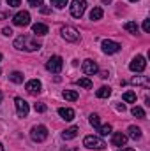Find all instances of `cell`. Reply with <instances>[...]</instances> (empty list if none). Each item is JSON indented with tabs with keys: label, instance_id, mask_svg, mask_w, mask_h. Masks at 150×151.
I'll list each match as a JSON object with an SVG mask.
<instances>
[{
	"label": "cell",
	"instance_id": "cell-21",
	"mask_svg": "<svg viewBox=\"0 0 150 151\" xmlns=\"http://www.w3.org/2000/svg\"><path fill=\"white\" fill-rule=\"evenodd\" d=\"M103 14H104V12H103L101 7H94V9L90 11V19H92V21H97V19L103 18Z\"/></svg>",
	"mask_w": 150,
	"mask_h": 151
},
{
	"label": "cell",
	"instance_id": "cell-27",
	"mask_svg": "<svg viewBox=\"0 0 150 151\" xmlns=\"http://www.w3.org/2000/svg\"><path fill=\"white\" fill-rule=\"evenodd\" d=\"M131 113H133V116H136V118H140V119H145V111H143L141 107H138V106H134Z\"/></svg>",
	"mask_w": 150,
	"mask_h": 151
},
{
	"label": "cell",
	"instance_id": "cell-34",
	"mask_svg": "<svg viewBox=\"0 0 150 151\" xmlns=\"http://www.w3.org/2000/svg\"><path fill=\"white\" fill-rule=\"evenodd\" d=\"M2 34H4L5 37H11V35H12V30H11V28H4V30H2Z\"/></svg>",
	"mask_w": 150,
	"mask_h": 151
},
{
	"label": "cell",
	"instance_id": "cell-9",
	"mask_svg": "<svg viewBox=\"0 0 150 151\" xmlns=\"http://www.w3.org/2000/svg\"><path fill=\"white\" fill-rule=\"evenodd\" d=\"M14 104H16V113H18L20 118H27V116H28L30 107H28V102H27V100L16 97V99H14Z\"/></svg>",
	"mask_w": 150,
	"mask_h": 151
},
{
	"label": "cell",
	"instance_id": "cell-12",
	"mask_svg": "<svg viewBox=\"0 0 150 151\" xmlns=\"http://www.w3.org/2000/svg\"><path fill=\"white\" fill-rule=\"evenodd\" d=\"M25 90H27L28 93H32V95H37V93L42 91V84H41L39 79H30V81L25 84Z\"/></svg>",
	"mask_w": 150,
	"mask_h": 151
},
{
	"label": "cell",
	"instance_id": "cell-4",
	"mask_svg": "<svg viewBox=\"0 0 150 151\" xmlns=\"http://www.w3.org/2000/svg\"><path fill=\"white\" fill-rule=\"evenodd\" d=\"M62 67H64V60L60 58V56H51L48 62H46V69L50 70V72H53V74H58L60 70H62Z\"/></svg>",
	"mask_w": 150,
	"mask_h": 151
},
{
	"label": "cell",
	"instance_id": "cell-13",
	"mask_svg": "<svg viewBox=\"0 0 150 151\" xmlns=\"http://www.w3.org/2000/svg\"><path fill=\"white\" fill-rule=\"evenodd\" d=\"M127 135L124 134V132H115L111 137V144L113 146H117V148H120V146H125L127 144Z\"/></svg>",
	"mask_w": 150,
	"mask_h": 151
},
{
	"label": "cell",
	"instance_id": "cell-23",
	"mask_svg": "<svg viewBox=\"0 0 150 151\" xmlns=\"http://www.w3.org/2000/svg\"><path fill=\"white\" fill-rule=\"evenodd\" d=\"M131 83H133V84H143V86H149V84H150L149 79H147V77H141V76L133 77V79H131Z\"/></svg>",
	"mask_w": 150,
	"mask_h": 151
},
{
	"label": "cell",
	"instance_id": "cell-3",
	"mask_svg": "<svg viewBox=\"0 0 150 151\" xmlns=\"http://www.w3.org/2000/svg\"><path fill=\"white\" fill-rule=\"evenodd\" d=\"M30 137H32L34 142H42V141H46V137H48V128H46L44 125L34 127V128L30 130Z\"/></svg>",
	"mask_w": 150,
	"mask_h": 151
},
{
	"label": "cell",
	"instance_id": "cell-39",
	"mask_svg": "<svg viewBox=\"0 0 150 151\" xmlns=\"http://www.w3.org/2000/svg\"><path fill=\"white\" fill-rule=\"evenodd\" d=\"M103 2H104V4H110V2H111V0H103Z\"/></svg>",
	"mask_w": 150,
	"mask_h": 151
},
{
	"label": "cell",
	"instance_id": "cell-17",
	"mask_svg": "<svg viewBox=\"0 0 150 151\" xmlns=\"http://www.w3.org/2000/svg\"><path fill=\"white\" fill-rule=\"evenodd\" d=\"M32 32H34L36 35H41V37H42V35L48 34V27H46L44 23H36V25L32 27Z\"/></svg>",
	"mask_w": 150,
	"mask_h": 151
},
{
	"label": "cell",
	"instance_id": "cell-28",
	"mask_svg": "<svg viewBox=\"0 0 150 151\" xmlns=\"http://www.w3.org/2000/svg\"><path fill=\"white\" fill-rule=\"evenodd\" d=\"M88 121H90V125H92L95 130H97V128H99V125H101V121H99V116H97V114H90Z\"/></svg>",
	"mask_w": 150,
	"mask_h": 151
},
{
	"label": "cell",
	"instance_id": "cell-10",
	"mask_svg": "<svg viewBox=\"0 0 150 151\" xmlns=\"http://www.w3.org/2000/svg\"><path fill=\"white\" fill-rule=\"evenodd\" d=\"M101 47H103V53H106V55H115V53H118L120 51V44L118 42H115V40H103V44H101Z\"/></svg>",
	"mask_w": 150,
	"mask_h": 151
},
{
	"label": "cell",
	"instance_id": "cell-40",
	"mask_svg": "<svg viewBox=\"0 0 150 151\" xmlns=\"http://www.w3.org/2000/svg\"><path fill=\"white\" fill-rule=\"evenodd\" d=\"M0 151H4V146H2V142H0Z\"/></svg>",
	"mask_w": 150,
	"mask_h": 151
},
{
	"label": "cell",
	"instance_id": "cell-19",
	"mask_svg": "<svg viewBox=\"0 0 150 151\" xmlns=\"http://www.w3.org/2000/svg\"><path fill=\"white\" fill-rule=\"evenodd\" d=\"M124 28H125L129 34H134V35L140 32V27H138V23H134V21H127V23L124 25Z\"/></svg>",
	"mask_w": 150,
	"mask_h": 151
},
{
	"label": "cell",
	"instance_id": "cell-22",
	"mask_svg": "<svg viewBox=\"0 0 150 151\" xmlns=\"http://www.w3.org/2000/svg\"><path fill=\"white\" fill-rule=\"evenodd\" d=\"M76 84H78V86H81V88H87V90H90V88L94 86V84H92V81H90L88 77H81V79H78V81H76Z\"/></svg>",
	"mask_w": 150,
	"mask_h": 151
},
{
	"label": "cell",
	"instance_id": "cell-7",
	"mask_svg": "<svg viewBox=\"0 0 150 151\" xmlns=\"http://www.w3.org/2000/svg\"><path fill=\"white\" fill-rule=\"evenodd\" d=\"M12 23H14L16 27H28V25H30V14H28L27 11H20V12L14 14Z\"/></svg>",
	"mask_w": 150,
	"mask_h": 151
},
{
	"label": "cell",
	"instance_id": "cell-32",
	"mask_svg": "<svg viewBox=\"0 0 150 151\" xmlns=\"http://www.w3.org/2000/svg\"><path fill=\"white\" fill-rule=\"evenodd\" d=\"M28 4H30L32 7H41V5H42V0H28Z\"/></svg>",
	"mask_w": 150,
	"mask_h": 151
},
{
	"label": "cell",
	"instance_id": "cell-42",
	"mask_svg": "<svg viewBox=\"0 0 150 151\" xmlns=\"http://www.w3.org/2000/svg\"><path fill=\"white\" fill-rule=\"evenodd\" d=\"M0 62H2V55H0Z\"/></svg>",
	"mask_w": 150,
	"mask_h": 151
},
{
	"label": "cell",
	"instance_id": "cell-26",
	"mask_svg": "<svg viewBox=\"0 0 150 151\" xmlns=\"http://www.w3.org/2000/svg\"><path fill=\"white\" fill-rule=\"evenodd\" d=\"M122 99H124L125 102H129V104H134V102H136V93H134V91H125Z\"/></svg>",
	"mask_w": 150,
	"mask_h": 151
},
{
	"label": "cell",
	"instance_id": "cell-41",
	"mask_svg": "<svg viewBox=\"0 0 150 151\" xmlns=\"http://www.w3.org/2000/svg\"><path fill=\"white\" fill-rule=\"evenodd\" d=\"M129 2H138V0H129Z\"/></svg>",
	"mask_w": 150,
	"mask_h": 151
},
{
	"label": "cell",
	"instance_id": "cell-37",
	"mask_svg": "<svg viewBox=\"0 0 150 151\" xmlns=\"http://www.w3.org/2000/svg\"><path fill=\"white\" fill-rule=\"evenodd\" d=\"M118 151H134V150H131V148H122V150H118Z\"/></svg>",
	"mask_w": 150,
	"mask_h": 151
},
{
	"label": "cell",
	"instance_id": "cell-24",
	"mask_svg": "<svg viewBox=\"0 0 150 151\" xmlns=\"http://www.w3.org/2000/svg\"><path fill=\"white\" fill-rule=\"evenodd\" d=\"M111 125L110 123H106V125H99V128H97V132L101 134V135H108V134H111Z\"/></svg>",
	"mask_w": 150,
	"mask_h": 151
},
{
	"label": "cell",
	"instance_id": "cell-8",
	"mask_svg": "<svg viewBox=\"0 0 150 151\" xmlns=\"http://www.w3.org/2000/svg\"><path fill=\"white\" fill-rule=\"evenodd\" d=\"M145 67H147V62H145V56H141V55L134 56L133 62L129 63V69H131L133 72H143Z\"/></svg>",
	"mask_w": 150,
	"mask_h": 151
},
{
	"label": "cell",
	"instance_id": "cell-2",
	"mask_svg": "<svg viewBox=\"0 0 150 151\" xmlns=\"http://www.w3.org/2000/svg\"><path fill=\"white\" fill-rule=\"evenodd\" d=\"M83 146L88 148V150H104L106 148V142L101 137H97V135H87L83 139Z\"/></svg>",
	"mask_w": 150,
	"mask_h": 151
},
{
	"label": "cell",
	"instance_id": "cell-14",
	"mask_svg": "<svg viewBox=\"0 0 150 151\" xmlns=\"http://www.w3.org/2000/svg\"><path fill=\"white\" fill-rule=\"evenodd\" d=\"M78 132H79L78 127H69V128H66L62 132V139L64 141H71V139H74L76 135H78Z\"/></svg>",
	"mask_w": 150,
	"mask_h": 151
},
{
	"label": "cell",
	"instance_id": "cell-43",
	"mask_svg": "<svg viewBox=\"0 0 150 151\" xmlns=\"http://www.w3.org/2000/svg\"><path fill=\"white\" fill-rule=\"evenodd\" d=\"M0 74H2V70H0Z\"/></svg>",
	"mask_w": 150,
	"mask_h": 151
},
{
	"label": "cell",
	"instance_id": "cell-31",
	"mask_svg": "<svg viewBox=\"0 0 150 151\" xmlns=\"http://www.w3.org/2000/svg\"><path fill=\"white\" fill-rule=\"evenodd\" d=\"M7 5L9 7H18V5H21V0H7Z\"/></svg>",
	"mask_w": 150,
	"mask_h": 151
},
{
	"label": "cell",
	"instance_id": "cell-35",
	"mask_svg": "<svg viewBox=\"0 0 150 151\" xmlns=\"http://www.w3.org/2000/svg\"><path fill=\"white\" fill-rule=\"evenodd\" d=\"M117 109H118V111H125V106H124V104H117Z\"/></svg>",
	"mask_w": 150,
	"mask_h": 151
},
{
	"label": "cell",
	"instance_id": "cell-11",
	"mask_svg": "<svg viewBox=\"0 0 150 151\" xmlns=\"http://www.w3.org/2000/svg\"><path fill=\"white\" fill-rule=\"evenodd\" d=\"M81 70L87 76H94V74L99 72V67H97V63H95L94 60H85L83 65H81Z\"/></svg>",
	"mask_w": 150,
	"mask_h": 151
},
{
	"label": "cell",
	"instance_id": "cell-30",
	"mask_svg": "<svg viewBox=\"0 0 150 151\" xmlns=\"http://www.w3.org/2000/svg\"><path fill=\"white\" fill-rule=\"evenodd\" d=\"M34 109H36V113H46V104H42V102H39V104H36L34 106Z\"/></svg>",
	"mask_w": 150,
	"mask_h": 151
},
{
	"label": "cell",
	"instance_id": "cell-38",
	"mask_svg": "<svg viewBox=\"0 0 150 151\" xmlns=\"http://www.w3.org/2000/svg\"><path fill=\"white\" fill-rule=\"evenodd\" d=\"M2 99H4V95H2V91H0V104H2Z\"/></svg>",
	"mask_w": 150,
	"mask_h": 151
},
{
	"label": "cell",
	"instance_id": "cell-1",
	"mask_svg": "<svg viewBox=\"0 0 150 151\" xmlns=\"http://www.w3.org/2000/svg\"><path fill=\"white\" fill-rule=\"evenodd\" d=\"M14 47L20 51H37L41 49V42L34 35H20L14 39Z\"/></svg>",
	"mask_w": 150,
	"mask_h": 151
},
{
	"label": "cell",
	"instance_id": "cell-29",
	"mask_svg": "<svg viewBox=\"0 0 150 151\" xmlns=\"http://www.w3.org/2000/svg\"><path fill=\"white\" fill-rule=\"evenodd\" d=\"M67 2H69V0H51V4H53L57 9H64V7L67 5Z\"/></svg>",
	"mask_w": 150,
	"mask_h": 151
},
{
	"label": "cell",
	"instance_id": "cell-20",
	"mask_svg": "<svg viewBox=\"0 0 150 151\" xmlns=\"http://www.w3.org/2000/svg\"><path fill=\"white\" fill-rule=\"evenodd\" d=\"M62 97L66 100H69V102H74V100H78V91H74V90H66L62 93Z\"/></svg>",
	"mask_w": 150,
	"mask_h": 151
},
{
	"label": "cell",
	"instance_id": "cell-18",
	"mask_svg": "<svg viewBox=\"0 0 150 151\" xmlns=\"http://www.w3.org/2000/svg\"><path fill=\"white\" fill-rule=\"evenodd\" d=\"M95 95H97L99 99H108V97L111 95V88H110V86H101V88L95 91Z\"/></svg>",
	"mask_w": 150,
	"mask_h": 151
},
{
	"label": "cell",
	"instance_id": "cell-16",
	"mask_svg": "<svg viewBox=\"0 0 150 151\" xmlns=\"http://www.w3.org/2000/svg\"><path fill=\"white\" fill-rule=\"evenodd\" d=\"M127 137H131V139H134V141L141 139V128H138V127L131 125V127L127 128Z\"/></svg>",
	"mask_w": 150,
	"mask_h": 151
},
{
	"label": "cell",
	"instance_id": "cell-33",
	"mask_svg": "<svg viewBox=\"0 0 150 151\" xmlns=\"http://www.w3.org/2000/svg\"><path fill=\"white\" fill-rule=\"evenodd\" d=\"M143 32H147V34L150 32V19H145L143 21Z\"/></svg>",
	"mask_w": 150,
	"mask_h": 151
},
{
	"label": "cell",
	"instance_id": "cell-25",
	"mask_svg": "<svg viewBox=\"0 0 150 151\" xmlns=\"http://www.w3.org/2000/svg\"><path fill=\"white\" fill-rule=\"evenodd\" d=\"M9 79H11L12 83L20 84V83H23V74H21V72H11V74H9Z\"/></svg>",
	"mask_w": 150,
	"mask_h": 151
},
{
	"label": "cell",
	"instance_id": "cell-15",
	"mask_svg": "<svg viewBox=\"0 0 150 151\" xmlns=\"http://www.w3.org/2000/svg\"><path fill=\"white\" fill-rule=\"evenodd\" d=\"M58 114H60V118H64L66 121H73V119H74V111H73L71 107H60V109H58Z\"/></svg>",
	"mask_w": 150,
	"mask_h": 151
},
{
	"label": "cell",
	"instance_id": "cell-5",
	"mask_svg": "<svg viewBox=\"0 0 150 151\" xmlns=\"http://www.w3.org/2000/svg\"><path fill=\"white\" fill-rule=\"evenodd\" d=\"M87 9V0H73L71 2V14L73 18H81Z\"/></svg>",
	"mask_w": 150,
	"mask_h": 151
},
{
	"label": "cell",
	"instance_id": "cell-36",
	"mask_svg": "<svg viewBox=\"0 0 150 151\" xmlns=\"http://www.w3.org/2000/svg\"><path fill=\"white\" fill-rule=\"evenodd\" d=\"M108 76H110V74H108L106 70H103V72H101V77H108Z\"/></svg>",
	"mask_w": 150,
	"mask_h": 151
},
{
	"label": "cell",
	"instance_id": "cell-6",
	"mask_svg": "<svg viewBox=\"0 0 150 151\" xmlns=\"http://www.w3.org/2000/svg\"><path fill=\"white\" fill-rule=\"evenodd\" d=\"M60 34H62V37L66 39L67 42H78L79 40V32L76 30L74 27H64L60 30Z\"/></svg>",
	"mask_w": 150,
	"mask_h": 151
}]
</instances>
